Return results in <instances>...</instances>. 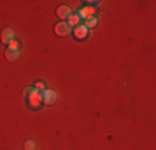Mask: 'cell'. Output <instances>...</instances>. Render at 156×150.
Here are the masks:
<instances>
[{
	"label": "cell",
	"mask_w": 156,
	"mask_h": 150,
	"mask_svg": "<svg viewBox=\"0 0 156 150\" xmlns=\"http://www.w3.org/2000/svg\"><path fill=\"white\" fill-rule=\"evenodd\" d=\"M27 100H28V105H30V107H33V108L40 107V103H42V92L37 90V88H32L30 93H28V97H27Z\"/></svg>",
	"instance_id": "obj_1"
},
{
	"label": "cell",
	"mask_w": 156,
	"mask_h": 150,
	"mask_svg": "<svg viewBox=\"0 0 156 150\" xmlns=\"http://www.w3.org/2000/svg\"><path fill=\"white\" fill-rule=\"evenodd\" d=\"M57 102V92L55 90H50V88H45L42 92V103L45 105H51Z\"/></svg>",
	"instance_id": "obj_2"
},
{
	"label": "cell",
	"mask_w": 156,
	"mask_h": 150,
	"mask_svg": "<svg viewBox=\"0 0 156 150\" xmlns=\"http://www.w3.org/2000/svg\"><path fill=\"white\" fill-rule=\"evenodd\" d=\"M70 32H72V27H70L66 22H60V24L55 25V33H57L58 37H65V35H68Z\"/></svg>",
	"instance_id": "obj_3"
},
{
	"label": "cell",
	"mask_w": 156,
	"mask_h": 150,
	"mask_svg": "<svg viewBox=\"0 0 156 150\" xmlns=\"http://www.w3.org/2000/svg\"><path fill=\"white\" fill-rule=\"evenodd\" d=\"M91 17H95V7H91V5L83 7L80 10V13H78V18H85V20H88Z\"/></svg>",
	"instance_id": "obj_4"
},
{
	"label": "cell",
	"mask_w": 156,
	"mask_h": 150,
	"mask_svg": "<svg viewBox=\"0 0 156 150\" xmlns=\"http://www.w3.org/2000/svg\"><path fill=\"white\" fill-rule=\"evenodd\" d=\"M73 35H75L78 40H83V39H87V35H88V28L85 27V25H78V27L73 28Z\"/></svg>",
	"instance_id": "obj_5"
},
{
	"label": "cell",
	"mask_w": 156,
	"mask_h": 150,
	"mask_svg": "<svg viewBox=\"0 0 156 150\" xmlns=\"http://www.w3.org/2000/svg\"><path fill=\"white\" fill-rule=\"evenodd\" d=\"M57 15L62 18L63 22H65V18L68 20V17L72 15V9H70V7H66V5H60V7L57 9Z\"/></svg>",
	"instance_id": "obj_6"
},
{
	"label": "cell",
	"mask_w": 156,
	"mask_h": 150,
	"mask_svg": "<svg viewBox=\"0 0 156 150\" xmlns=\"http://www.w3.org/2000/svg\"><path fill=\"white\" fill-rule=\"evenodd\" d=\"M13 40H15V33H13V30L12 28H5V30H3L2 42L3 43H10V42H13Z\"/></svg>",
	"instance_id": "obj_7"
},
{
	"label": "cell",
	"mask_w": 156,
	"mask_h": 150,
	"mask_svg": "<svg viewBox=\"0 0 156 150\" xmlns=\"http://www.w3.org/2000/svg\"><path fill=\"white\" fill-rule=\"evenodd\" d=\"M5 55H7V60H10V62H15V60L20 57V50H10V48H7Z\"/></svg>",
	"instance_id": "obj_8"
},
{
	"label": "cell",
	"mask_w": 156,
	"mask_h": 150,
	"mask_svg": "<svg viewBox=\"0 0 156 150\" xmlns=\"http://www.w3.org/2000/svg\"><path fill=\"white\" fill-rule=\"evenodd\" d=\"M66 24L70 25V27H78V25H80V18H78V15H70L68 17V20H66Z\"/></svg>",
	"instance_id": "obj_9"
},
{
	"label": "cell",
	"mask_w": 156,
	"mask_h": 150,
	"mask_svg": "<svg viewBox=\"0 0 156 150\" xmlns=\"http://www.w3.org/2000/svg\"><path fill=\"white\" fill-rule=\"evenodd\" d=\"M96 24H98V18H96V17H91V18H88V20H87L85 27H87V28H95Z\"/></svg>",
	"instance_id": "obj_10"
},
{
	"label": "cell",
	"mask_w": 156,
	"mask_h": 150,
	"mask_svg": "<svg viewBox=\"0 0 156 150\" xmlns=\"http://www.w3.org/2000/svg\"><path fill=\"white\" fill-rule=\"evenodd\" d=\"M9 48H10V50H20V48H18V42H17V40L10 42V43H9Z\"/></svg>",
	"instance_id": "obj_11"
},
{
	"label": "cell",
	"mask_w": 156,
	"mask_h": 150,
	"mask_svg": "<svg viewBox=\"0 0 156 150\" xmlns=\"http://www.w3.org/2000/svg\"><path fill=\"white\" fill-rule=\"evenodd\" d=\"M25 148H27V150H33V148H35V142H33V140H28L27 144H25Z\"/></svg>",
	"instance_id": "obj_12"
},
{
	"label": "cell",
	"mask_w": 156,
	"mask_h": 150,
	"mask_svg": "<svg viewBox=\"0 0 156 150\" xmlns=\"http://www.w3.org/2000/svg\"><path fill=\"white\" fill-rule=\"evenodd\" d=\"M35 88L40 90V92H43V90H45V85H43V82H37V84H35Z\"/></svg>",
	"instance_id": "obj_13"
},
{
	"label": "cell",
	"mask_w": 156,
	"mask_h": 150,
	"mask_svg": "<svg viewBox=\"0 0 156 150\" xmlns=\"http://www.w3.org/2000/svg\"><path fill=\"white\" fill-rule=\"evenodd\" d=\"M30 90H32V88H25V92H23V95H25V97H28V93H30Z\"/></svg>",
	"instance_id": "obj_14"
}]
</instances>
